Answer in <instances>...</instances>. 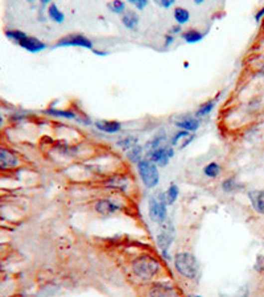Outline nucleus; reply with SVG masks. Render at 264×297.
I'll use <instances>...</instances> for the list:
<instances>
[{"mask_svg": "<svg viewBox=\"0 0 264 297\" xmlns=\"http://www.w3.org/2000/svg\"><path fill=\"white\" fill-rule=\"evenodd\" d=\"M173 17L174 20H176L177 25L181 26L184 25V24L188 23L189 19H190V13H189V11L186 9V8L176 7L173 11Z\"/></svg>", "mask_w": 264, "mask_h": 297, "instance_id": "nucleus-17", "label": "nucleus"}, {"mask_svg": "<svg viewBox=\"0 0 264 297\" xmlns=\"http://www.w3.org/2000/svg\"><path fill=\"white\" fill-rule=\"evenodd\" d=\"M165 140H166L165 132L160 131L157 135L153 138V139L149 140V142L145 144V148H147V150H151V149H156V148L158 147H162V146H165Z\"/></svg>", "mask_w": 264, "mask_h": 297, "instance_id": "nucleus-19", "label": "nucleus"}, {"mask_svg": "<svg viewBox=\"0 0 264 297\" xmlns=\"http://www.w3.org/2000/svg\"><path fill=\"white\" fill-rule=\"evenodd\" d=\"M149 297H180L174 284L168 282L156 283L149 290Z\"/></svg>", "mask_w": 264, "mask_h": 297, "instance_id": "nucleus-9", "label": "nucleus"}, {"mask_svg": "<svg viewBox=\"0 0 264 297\" xmlns=\"http://www.w3.org/2000/svg\"><path fill=\"white\" fill-rule=\"evenodd\" d=\"M204 173L205 176L210 177V178H215L221 173V166H219L218 162H209L208 165L204 168Z\"/></svg>", "mask_w": 264, "mask_h": 297, "instance_id": "nucleus-24", "label": "nucleus"}, {"mask_svg": "<svg viewBox=\"0 0 264 297\" xmlns=\"http://www.w3.org/2000/svg\"><path fill=\"white\" fill-rule=\"evenodd\" d=\"M174 124H176V127H178L180 130H184V131L196 132L201 123L200 119H197L196 117H182L174 122Z\"/></svg>", "mask_w": 264, "mask_h": 297, "instance_id": "nucleus-11", "label": "nucleus"}, {"mask_svg": "<svg viewBox=\"0 0 264 297\" xmlns=\"http://www.w3.org/2000/svg\"><path fill=\"white\" fill-rule=\"evenodd\" d=\"M215 107V101H208V102H205L204 105H201L200 107H198V110L196 111V118L197 119H200V118L202 117H206L208 114H210L213 110H214Z\"/></svg>", "mask_w": 264, "mask_h": 297, "instance_id": "nucleus-21", "label": "nucleus"}, {"mask_svg": "<svg viewBox=\"0 0 264 297\" xmlns=\"http://www.w3.org/2000/svg\"><path fill=\"white\" fill-rule=\"evenodd\" d=\"M174 239V227L170 221H165L161 223V229L158 231L157 237H156V243L161 252H168L170 245Z\"/></svg>", "mask_w": 264, "mask_h": 297, "instance_id": "nucleus-7", "label": "nucleus"}, {"mask_svg": "<svg viewBox=\"0 0 264 297\" xmlns=\"http://www.w3.org/2000/svg\"><path fill=\"white\" fill-rule=\"evenodd\" d=\"M250 201L253 203V207L259 213L264 214V192L263 190H251L249 193Z\"/></svg>", "mask_w": 264, "mask_h": 297, "instance_id": "nucleus-14", "label": "nucleus"}, {"mask_svg": "<svg viewBox=\"0 0 264 297\" xmlns=\"http://www.w3.org/2000/svg\"><path fill=\"white\" fill-rule=\"evenodd\" d=\"M119 209H121L119 205H117V203L113 202V201H110V199H99L98 202L95 203V210L102 215L114 214V213L119 210Z\"/></svg>", "mask_w": 264, "mask_h": 297, "instance_id": "nucleus-12", "label": "nucleus"}, {"mask_svg": "<svg viewBox=\"0 0 264 297\" xmlns=\"http://www.w3.org/2000/svg\"><path fill=\"white\" fill-rule=\"evenodd\" d=\"M131 3L133 4L137 9H143L144 7H147L148 5L147 0H131Z\"/></svg>", "mask_w": 264, "mask_h": 297, "instance_id": "nucleus-29", "label": "nucleus"}, {"mask_svg": "<svg viewBox=\"0 0 264 297\" xmlns=\"http://www.w3.org/2000/svg\"><path fill=\"white\" fill-rule=\"evenodd\" d=\"M139 15H137L135 11H131V9L123 12V15H122V23H123V25H125L126 28H129V29L136 28L137 24H139Z\"/></svg>", "mask_w": 264, "mask_h": 297, "instance_id": "nucleus-15", "label": "nucleus"}, {"mask_svg": "<svg viewBox=\"0 0 264 297\" xmlns=\"http://www.w3.org/2000/svg\"><path fill=\"white\" fill-rule=\"evenodd\" d=\"M189 135H190V132L184 131V130H178V131L172 136V139H170V146H172V147H173V146H177L181 140H185Z\"/></svg>", "mask_w": 264, "mask_h": 297, "instance_id": "nucleus-26", "label": "nucleus"}, {"mask_svg": "<svg viewBox=\"0 0 264 297\" xmlns=\"http://www.w3.org/2000/svg\"><path fill=\"white\" fill-rule=\"evenodd\" d=\"M222 189L226 193L234 192L235 189H237V181H235L234 178H227L226 181H223L222 182Z\"/></svg>", "mask_w": 264, "mask_h": 297, "instance_id": "nucleus-28", "label": "nucleus"}, {"mask_svg": "<svg viewBox=\"0 0 264 297\" xmlns=\"http://www.w3.org/2000/svg\"><path fill=\"white\" fill-rule=\"evenodd\" d=\"M174 268L182 278L193 280L198 276L200 266L197 262L196 256L190 252H178L174 255Z\"/></svg>", "mask_w": 264, "mask_h": 297, "instance_id": "nucleus-2", "label": "nucleus"}, {"mask_svg": "<svg viewBox=\"0 0 264 297\" xmlns=\"http://www.w3.org/2000/svg\"><path fill=\"white\" fill-rule=\"evenodd\" d=\"M136 143H137V138L136 136H127V138H123L122 140H119L118 146L123 148L125 150H130L132 147H135Z\"/></svg>", "mask_w": 264, "mask_h": 297, "instance_id": "nucleus-25", "label": "nucleus"}, {"mask_svg": "<svg viewBox=\"0 0 264 297\" xmlns=\"http://www.w3.org/2000/svg\"><path fill=\"white\" fill-rule=\"evenodd\" d=\"M174 156V149L172 146H162L156 149L147 150L145 158L152 161L156 166H165L169 162V158Z\"/></svg>", "mask_w": 264, "mask_h": 297, "instance_id": "nucleus-6", "label": "nucleus"}, {"mask_svg": "<svg viewBox=\"0 0 264 297\" xmlns=\"http://www.w3.org/2000/svg\"><path fill=\"white\" fill-rule=\"evenodd\" d=\"M5 36L30 53L42 52L46 48V45L41 40H38L37 37H33V36H28L25 32H21V30H5Z\"/></svg>", "mask_w": 264, "mask_h": 297, "instance_id": "nucleus-3", "label": "nucleus"}, {"mask_svg": "<svg viewBox=\"0 0 264 297\" xmlns=\"http://www.w3.org/2000/svg\"><path fill=\"white\" fill-rule=\"evenodd\" d=\"M57 46H79V48H86V49H93V41L86 36L78 33H72L60 38L56 44Z\"/></svg>", "mask_w": 264, "mask_h": 297, "instance_id": "nucleus-8", "label": "nucleus"}, {"mask_svg": "<svg viewBox=\"0 0 264 297\" xmlns=\"http://www.w3.org/2000/svg\"><path fill=\"white\" fill-rule=\"evenodd\" d=\"M95 127L106 134H117L121 131L122 124L117 121H97Z\"/></svg>", "mask_w": 264, "mask_h": 297, "instance_id": "nucleus-13", "label": "nucleus"}, {"mask_svg": "<svg viewBox=\"0 0 264 297\" xmlns=\"http://www.w3.org/2000/svg\"><path fill=\"white\" fill-rule=\"evenodd\" d=\"M48 15H49V19L57 24H62L65 21L64 12H61L60 8L57 7L54 3L50 4L49 8H48Z\"/></svg>", "mask_w": 264, "mask_h": 297, "instance_id": "nucleus-18", "label": "nucleus"}, {"mask_svg": "<svg viewBox=\"0 0 264 297\" xmlns=\"http://www.w3.org/2000/svg\"><path fill=\"white\" fill-rule=\"evenodd\" d=\"M19 162V157L11 149L0 146V170L15 169Z\"/></svg>", "mask_w": 264, "mask_h": 297, "instance_id": "nucleus-10", "label": "nucleus"}, {"mask_svg": "<svg viewBox=\"0 0 264 297\" xmlns=\"http://www.w3.org/2000/svg\"><path fill=\"white\" fill-rule=\"evenodd\" d=\"M166 203L165 194L161 192H157L155 196L149 199L148 205V215L149 218L156 223H164L166 221Z\"/></svg>", "mask_w": 264, "mask_h": 297, "instance_id": "nucleus-4", "label": "nucleus"}, {"mask_svg": "<svg viewBox=\"0 0 264 297\" xmlns=\"http://www.w3.org/2000/svg\"><path fill=\"white\" fill-rule=\"evenodd\" d=\"M193 140H194V135H192V134H190V135H189L188 138H186V139H185L181 144H180V149H182V148L186 147L189 143H192Z\"/></svg>", "mask_w": 264, "mask_h": 297, "instance_id": "nucleus-30", "label": "nucleus"}, {"mask_svg": "<svg viewBox=\"0 0 264 297\" xmlns=\"http://www.w3.org/2000/svg\"><path fill=\"white\" fill-rule=\"evenodd\" d=\"M95 54H99V56H106V54H109L107 52H102V50H94Z\"/></svg>", "mask_w": 264, "mask_h": 297, "instance_id": "nucleus-35", "label": "nucleus"}, {"mask_svg": "<svg viewBox=\"0 0 264 297\" xmlns=\"http://www.w3.org/2000/svg\"><path fill=\"white\" fill-rule=\"evenodd\" d=\"M157 4H158V5H161V7H164V8H169V7H172V5H173L174 1H173V0H161V1H157Z\"/></svg>", "mask_w": 264, "mask_h": 297, "instance_id": "nucleus-31", "label": "nucleus"}, {"mask_svg": "<svg viewBox=\"0 0 264 297\" xmlns=\"http://www.w3.org/2000/svg\"><path fill=\"white\" fill-rule=\"evenodd\" d=\"M178 193H180V189L176 184H170L169 188L166 189L165 192V199L168 205H173L176 202V199L178 197Z\"/></svg>", "mask_w": 264, "mask_h": 297, "instance_id": "nucleus-23", "label": "nucleus"}, {"mask_svg": "<svg viewBox=\"0 0 264 297\" xmlns=\"http://www.w3.org/2000/svg\"><path fill=\"white\" fill-rule=\"evenodd\" d=\"M263 15H264V7L262 8L261 11L258 12V15L255 16V19H257V21H259V20H261V17H262V16H263Z\"/></svg>", "mask_w": 264, "mask_h": 297, "instance_id": "nucleus-34", "label": "nucleus"}, {"mask_svg": "<svg viewBox=\"0 0 264 297\" xmlns=\"http://www.w3.org/2000/svg\"><path fill=\"white\" fill-rule=\"evenodd\" d=\"M109 8L114 13H123V11L126 9V3L121 0H115L111 4H109Z\"/></svg>", "mask_w": 264, "mask_h": 297, "instance_id": "nucleus-27", "label": "nucleus"}, {"mask_svg": "<svg viewBox=\"0 0 264 297\" xmlns=\"http://www.w3.org/2000/svg\"><path fill=\"white\" fill-rule=\"evenodd\" d=\"M132 272L139 279L143 280H151L160 272L161 264L156 259L155 256L143 254V255L136 256L131 263Z\"/></svg>", "mask_w": 264, "mask_h": 297, "instance_id": "nucleus-1", "label": "nucleus"}, {"mask_svg": "<svg viewBox=\"0 0 264 297\" xmlns=\"http://www.w3.org/2000/svg\"><path fill=\"white\" fill-rule=\"evenodd\" d=\"M173 41H174V36H173V34H170V33L165 34V41H164L165 46L172 45V44H173Z\"/></svg>", "mask_w": 264, "mask_h": 297, "instance_id": "nucleus-32", "label": "nucleus"}, {"mask_svg": "<svg viewBox=\"0 0 264 297\" xmlns=\"http://www.w3.org/2000/svg\"><path fill=\"white\" fill-rule=\"evenodd\" d=\"M181 37L186 44H196V42H200L204 40L205 34L202 32H200V30L190 28V29L182 32Z\"/></svg>", "mask_w": 264, "mask_h": 297, "instance_id": "nucleus-16", "label": "nucleus"}, {"mask_svg": "<svg viewBox=\"0 0 264 297\" xmlns=\"http://www.w3.org/2000/svg\"><path fill=\"white\" fill-rule=\"evenodd\" d=\"M189 297H201V296H198V295H190Z\"/></svg>", "mask_w": 264, "mask_h": 297, "instance_id": "nucleus-36", "label": "nucleus"}, {"mask_svg": "<svg viewBox=\"0 0 264 297\" xmlns=\"http://www.w3.org/2000/svg\"><path fill=\"white\" fill-rule=\"evenodd\" d=\"M137 170H139V176L141 181H143L144 186H147L148 189H152L158 184L160 174H158L157 166L152 161H149L147 158H143L137 164Z\"/></svg>", "mask_w": 264, "mask_h": 297, "instance_id": "nucleus-5", "label": "nucleus"}, {"mask_svg": "<svg viewBox=\"0 0 264 297\" xmlns=\"http://www.w3.org/2000/svg\"><path fill=\"white\" fill-rule=\"evenodd\" d=\"M170 34H176V33H181V26L180 25H174V26H172V28H170V32H169Z\"/></svg>", "mask_w": 264, "mask_h": 297, "instance_id": "nucleus-33", "label": "nucleus"}, {"mask_svg": "<svg viewBox=\"0 0 264 297\" xmlns=\"http://www.w3.org/2000/svg\"><path fill=\"white\" fill-rule=\"evenodd\" d=\"M46 114L53 115L57 118H66V119H77V115L70 110H56V109H49L45 111Z\"/></svg>", "mask_w": 264, "mask_h": 297, "instance_id": "nucleus-22", "label": "nucleus"}, {"mask_svg": "<svg viewBox=\"0 0 264 297\" xmlns=\"http://www.w3.org/2000/svg\"><path fill=\"white\" fill-rule=\"evenodd\" d=\"M141 156H143V147H141V146H137V144H136L135 147H132L131 149L127 152V157H129V160L131 162H135V164H139V162L143 160Z\"/></svg>", "mask_w": 264, "mask_h": 297, "instance_id": "nucleus-20", "label": "nucleus"}]
</instances>
